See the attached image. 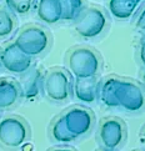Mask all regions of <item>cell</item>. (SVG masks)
I'll return each instance as SVG.
<instances>
[{"label":"cell","instance_id":"cell-8","mask_svg":"<svg viewBox=\"0 0 145 151\" xmlns=\"http://www.w3.org/2000/svg\"><path fill=\"white\" fill-rule=\"evenodd\" d=\"M60 116L75 140L88 135L95 125L94 112L84 106H71L64 111Z\"/></svg>","mask_w":145,"mask_h":151},{"label":"cell","instance_id":"cell-26","mask_svg":"<svg viewBox=\"0 0 145 151\" xmlns=\"http://www.w3.org/2000/svg\"><path fill=\"white\" fill-rule=\"evenodd\" d=\"M0 66H1V64H0Z\"/></svg>","mask_w":145,"mask_h":151},{"label":"cell","instance_id":"cell-22","mask_svg":"<svg viewBox=\"0 0 145 151\" xmlns=\"http://www.w3.org/2000/svg\"><path fill=\"white\" fill-rule=\"evenodd\" d=\"M139 45H140L141 47H145V30H144V33L141 34L140 39H139Z\"/></svg>","mask_w":145,"mask_h":151},{"label":"cell","instance_id":"cell-3","mask_svg":"<svg viewBox=\"0 0 145 151\" xmlns=\"http://www.w3.org/2000/svg\"><path fill=\"white\" fill-rule=\"evenodd\" d=\"M31 137V129L21 116L6 115L0 119V145L5 149H19Z\"/></svg>","mask_w":145,"mask_h":151},{"label":"cell","instance_id":"cell-19","mask_svg":"<svg viewBox=\"0 0 145 151\" xmlns=\"http://www.w3.org/2000/svg\"><path fill=\"white\" fill-rule=\"evenodd\" d=\"M6 8L15 15H26L30 13L36 0H4Z\"/></svg>","mask_w":145,"mask_h":151},{"label":"cell","instance_id":"cell-11","mask_svg":"<svg viewBox=\"0 0 145 151\" xmlns=\"http://www.w3.org/2000/svg\"><path fill=\"white\" fill-rule=\"evenodd\" d=\"M99 85L100 81L96 76L87 79H75L73 83V94L79 102L94 104L99 100Z\"/></svg>","mask_w":145,"mask_h":151},{"label":"cell","instance_id":"cell-4","mask_svg":"<svg viewBox=\"0 0 145 151\" xmlns=\"http://www.w3.org/2000/svg\"><path fill=\"white\" fill-rule=\"evenodd\" d=\"M108 15L100 8H87L74 21V30L83 39H95L108 29Z\"/></svg>","mask_w":145,"mask_h":151},{"label":"cell","instance_id":"cell-10","mask_svg":"<svg viewBox=\"0 0 145 151\" xmlns=\"http://www.w3.org/2000/svg\"><path fill=\"white\" fill-rule=\"evenodd\" d=\"M44 75L45 71L40 66H31L28 71L21 74L19 85L26 100H34L44 91Z\"/></svg>","mask_w":145,"mask_h":151},{"label":"cell","instance_id":"cell-7","mask_svg":"<svg viewBox=\"0 0 145 151\" xmlns=\"http://www.w3.org/2000/svg\"><path fill=\"white\" fill-rule=\"evenodd\" d=\"M126 140V126L124 121L115 116L101 119L98 127V142L105 150H116Z\"/></svg>","mask_w":145,"mask_h":151},{"label":"cell","instance_id":"cell-20","mask_svg":"<svg viewBox=\"0 0 145 151\" xmlns=\"http://www.w3.org/2000/svg\"><path fill=\"white\" fill-rule=\"evenodd\" d=\"M135 26L140 30H145V4L140 8L138 13V18L135 20Z\"/></svg>","mask_w":145,"mask_h":151},{"label":"cell","instance_id":"cell-16","mask_svg":"<svg viewBox=\"0 0 145 151\" xmlns=\"http://www.w3.org/2000/svg\"><path fill=\"white\" fill-rule=\"evenodd\" d=\"M60 5L63 21H75L85 9L84 0H60Z\"/></svg>","mask_w":145,"mask_h":151},{"label":"cell","instance_id":"cell-23","mask_svg":"<svg viewBox=\"0 0 145 151\" xmlns=\"http://www.w3.org/2000/svg\"><path fill=\"white\" fill-rule=\"evenodd\" d=\"M141 142L145 145V126L143 127V131H141Z\"/></svg>","mask_w":145,"mask_h":151},{"label":"cell","instance_id":"cell-24","mask_svg":"<svg viewBox=\"0 0 145 151\" xmlns=\"http://www.w3.org/2000/svg\"><path fill=\"white\" fill-rule=\"evenodd\" d=\"M134 1H136V3L139 4V5H141V4H143V3L145 1V0H134Z\"/></svg>","mask_w":145,"mask_h":151},{"label":"cell","instance_id":"cell-15","mask_svg":"<svg viewBox=\"0 0 145 151\" xmlns=\"http://www.w3.org/2000/svg\"><path fill=\"white\" fill-rule=\"evenodd\" d=\"M116 84L118 78L108 76L99 85V99L106 107H119V102L116 99Z\"/></svg>","mask_w":145,"mask_h":151},{"label":"cell","instance_id":"cell-1","mask_svg":"<svg viewBox=\"0 0 145 151\" xmlns=\"http://www.w3.org/2000/svg\"><path fill=\"white\" fill-rule=\"evenodd\" d=\"M68 69L75 79L96 76L101 70V56L93 47L76 46L68 52Z\"/></svg>","mask_w":145,"mask_h":151},{"label":"cell","instance_id":"cell-2","mask_svg":"<svg viewBox=\"0 0 145 151\" xmlns=\"http://www.w3.org/2000/svg\"><path fill=\"white\" fill-rule=\"evenodd\" d=\"M51 42L53 37L49 31L35 24L21 28L14 40V44L30 58H38L45 54L50 49Z\"/></svg>","mask_w":145,"mask_h":151},{"label":"cell","instance_id":"cell-9","mask_svg":"<svg viewBox=\"0 0 145 151\" xmlns=\"http://www.w3.org/2000/svg\"><path fill=\"white\" fill-rule=\"evenodd\" d=\"M0 64L6 71L21 75L33 66V58L25 55L14 42H9L0 49Z\"/></svg>","mask_w":145,"mask_h":151},{"label":"cell","instance_id":"cell-21","mask_svg":"<svg viewBox=\"0 0 145 151\" xmlns=\"http://www.w3.org/2000/svg\"><path fill=\"white\" fill-rule=\"evenodd\" d=\"M139 60H140L141 65L145 68V47H141L139 49Z\"/></svg>","mask_w":145,"mask_h":151},{"label":"cell","instance_id":"cell-18","mask_svg":"<svg viewBox=\"0 0 145 151\" xmlns=\"http://www.w3.org/2000/svg\"><path fill=\"white\" fill-rule=\"evenodd\" d=\"M17 29V19L9 9L0 8V40L12 35Z\"/></svg>","mask_w":145,"mask_h":151},{"label":"cell","instance_id":"cell-5","mask_svg":"<svg viewBox=\"0 0 145 151\" xmlns=\"http://www.w3.org/2000/svg\"><path fill=\"white\" fill-rule=\"evenodd\" d=\"M44 93L54 102H64L73 94L71 75L63 68H53L45 71Z\"/></svg>","mask_w":145,"mask_h":151},{"label":"cell","instance_id":"cell-6","mask_svg":"<svg viewBox=\"0 0 145 151\" xmlns=\"http://www.w3.org/2000/svg\"><path fill=\"white\" fill-rule=\"evenodd\" d=\"M116 99L119 107L130 114H138L145 109V90L133 80L118 78Z\"/></svg>","mask_w":145,"mask_h":151},{"label":"cell","instance_id":"cell-13","mask_svg":"<svg viewBox=\"0 0 145 151\" xmlns=\"http://www.w3.org/2000/svg\"><path fill=\"white\" fill-rule=\"evenodd\" d=\"M36 17L48 25L61 21L60 0H36Z\"/></svg>","mask_w":145,"mask_h":151},{"label":"cell","instance_id":"cell-25","mask_svg":"<svg viewBox=\"0 0 145 151\" xmlns=\"http://www.w3.org/2000/svg\"><path fill=\"white\" fill-rule=\"evenodd\" d=\"M141 79H143V84L145 85V70H144V73H143V78Z\"/></svg>","mask_w":145,"mask_h":151},{"label":"cell","instance_id":"cell-17","mask_svg":"<svg viewBox=\"0 0 145 151\" xmlns=\"http://www.w3.org/2000/svg\"><path fill=\"white\" fill-rule=\"evenodd\" d=\"M50 135H51L53 140L59 144H70L75 140L74 136L66 129L61 116H58L56 119L53 120L51 125H50Z\"/></svg>","mask_w":145,"mask_h":151},{"label":"cell","instance_id":"cell-12","mask_svg":"<svg viewBox=\"0 0 145 151\" xmlns=\"http://www.w3.org/2000/svg\"><path fill=\"white\" fill-rule=\"evenodd\" d=\"M23 98L20 85L12 78L0 79V110H8L13 107Z\"/></svg>","mask_w":145,"mask_h":151},{"label":"cell","instance_id":"cell-14","mask_svg":"<svg viewBox=\"0 0 145 151\" xmlns=\"http://www.w3.org/2000/svg\"><path fill=\"white\" fill-rule=\"evenodd\" d=\"M139 5L134 0H109V13L116 20H129L138 12Z\"/></svg>","mask_w":145,"mask_h":151}]
</instances>
